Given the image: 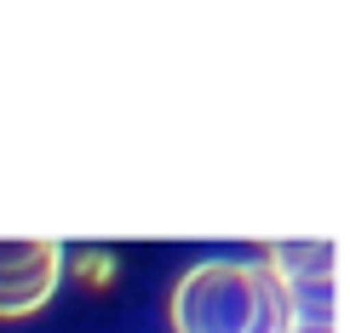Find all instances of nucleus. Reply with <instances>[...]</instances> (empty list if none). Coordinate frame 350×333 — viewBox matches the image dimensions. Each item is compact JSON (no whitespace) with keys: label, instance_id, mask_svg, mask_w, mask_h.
I'll return each instance as SVG.
<instances>
[{"label":"nucleus","instance_id":"nucleus-4","mask_svg":"<svg viewBox=\"0 0 350 333\" xmlns=\"http://www.w3.org/2000/svg\"><path fill=\"white\" fill-rule=\"evenodd\" d=\"M287 333H333V322H287Z\"/></svg>","mask_w":350,"mask_h":333},{"label":"nucleus","instance_id":"nucleus-1","mask_svg":"<svg viewBox=\"0 0 350 333\" xmlns=\"http://www.w3.org/2000/svg\"><path fill=\"white\" fill-rule=\"evenodd\" d=\"M293 305L265 265L213 258L172 287V328L178 333H287Z\"/></svg>","mask_w":350,"mask_h":333},{"label":"nucleus","instance_id":"nucleus-2","mask_svg":"<svg viewBox=\"0 0 350 333\" xmlns=\"http://www.w3.org/2000/svg\"><path fill=\"white\" fill-rule=\"evenodd\" d=\"M64 248L35 236H0V316H35L57 293Z\"/></svg>","mask_w":350,"mask_h":333},{"label":"nucleus","instance_id":"nucleus-3","mask_svg":"<svg viewBox=\"0 0 350 333\" xmlns=\"http://www.w3.org/2000/svg\"><path fill=\"white\" fill-rule=\"evenodd\" d=\"M270 276L282 282L293 322H333V241H275Z\"/></svg>","mask_w":350,"mask_h":333}]
</instances>
